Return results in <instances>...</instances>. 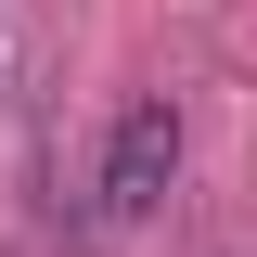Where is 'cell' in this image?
<instances>
[{"label":"cell","mask_w":257,"mask_h":257,"mask_svg":"<svg viewBox=\"0 0 257 257\" xmlns=\"http://www.w3.org/2000/svg\"><path fill=\"white\" fill-rule=\"evenodd\" d=\"M167 180H180V103L167 90H142V103H116V128H103V167H90V206L116 231H142L167 206Z\"/></svg>","instance_id":"obj_1"}]
</instances>
